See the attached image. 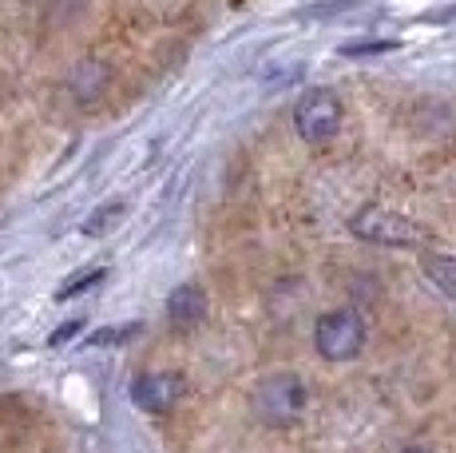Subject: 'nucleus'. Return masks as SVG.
<instances>
[{"mask_svg":"<svg viewBox=\"0 0 456 453\" xmlns=\"http://www.w3.org/2000/svg\"><path fill=\"white\" fill-rule=\"evenodd\" d=\"M305 402H310V390H305V382L290 370L262 378L250 394L254 417H258L262 425H270V430H290L297 417L305 414Z\"/></svg>","mask_w":456,"mask_h":453,"instance_id":"f257e3e1","label":"nucleus"},{"mask_svg":"<svg viewBox=\"0 0 456 453\" xmlns=\"http://www.w3.org/2000/svg\"><path fill=\"white\" fill-rule=\"evenodd\" d=\"M349 231L362 243H373V247H401V251L425 247V243L433 239L420 223L389 211V207H362V211L349 219Z\"/></svg>","mask_w":456,"mask_h":453,"instance_id":"f03ea898","label":"nucleus"},{"mask_svg":"<svg viewBox=\"0 0 456 453\" xmlns=\"http://www.w3.org/2000/svg\"><path fill=\"white\" fill-rule=\"evenodd\" d=\"M314 346L326 362H354L365 350V318L354 307L326 310L314 322Z\"/></svg>","mask_w":456,"mask_h":453,"instance_id":"7ed1b4c3","label":"nucleus"},{"mask_svg":"<svg viewBox=\"0 0 456 453\" xmlns=\"http://www.w3.org/2000/svg\"><path fill=\"white\" fill-rule=\"evenodd\" d=\"M341 119H346V111H341L338 92H330V88H310L294 103V132L314 147L330 144L341 132Z\"/></svg>","mask_w":456,"mask_h":453,"instance_id":"20e7f679","label":"nucleus"},{"mask_svg":"<svg viewBox=\"0 0 456 453\" xmlns=\"http://www.w3.org/2000/svg\"><path fill=\"white\" fill-rule=\"evenodd\" d=\"M187 394V378L183 374H171V370H151V374H139L131 382V402L147 414H171L175 406L183 402Z\"/></svg>","mask_w":456,"mask_h":453,"instance_id":"39448f33","label":"nucleus"},{"mask_svg":"<svg viewBox=\"0 0 456 453\" xmlns=\"http://www.w3.org/2000/svg\"><path fill=\"white\" fill-rule=\"evenodd\" d=\"M167 318H171V326L179 330H195L199 322L207 318V294L199 283H183L171 291V299H167Z\"/></svg>","mask_w":456,"mask_h":453,"instance_id":"423d86ee","label":"nucleus"},{"mask_svg":"<svg viewBox=\"0 0 456 453\" xmlns=\"http://www.w3.org/2000/svg\"><path fill=\"white\" fill-rule=\"evenodd\" d=\"M111 84V68L100 64V60H84V64L72 68L68 76V92H72L76 103H95Z\"/></svg>","mask_w":456,"mask_h":453,"instance_id":"0eeeda50","label":"nucleus"},{"mask_svg":"<svg viewBox=\"0 0 456 453\" xmlns=\"http://www.w3.org/2000/svg\"><path fill=\"white\" fill-rule=\"evenodd\" d=\"M425 278L456 299V255H425Z\"/></svg>","mask_w":456,"mask_h":453,"instance_id":"6e6552de","label":"nucleus"},{"mask_svg":"<svg viewBox=\"0 0 456 453\" xmlns=\"http://www.w3.org/2000/svg\"><path fill=\"white\" fill-rule=\"evenodd\" d=\"M124 215H127L124 203H103V207H95V211L84 219V235H92V239H95V235H108L111 226L124 219Z\"/></svg>","mask_w":456,"mask_h":453,"instance_id":"1a4fd4ad","label":"nucleus"},{"mask_svg":"<svg viewBox=\"0 0 456 453\" xmlns=\"http://www.w3.org/2000/svg\"><path fill=\"white\" fill-rule=\"evenodd\" d=\"M103 278H108V271H103V267H92V271H87V275L68 278V283L56 291V299H60V302H68V299H76V294H84V291H92V286H100Z\"/></svg>","mask_w":456,"mask_h":453,"instance_id":"9d476101","label":"nucleus"},{"mask_svg":"<svg viewBox=\"0 0 456 453\" xmlns=\"http://www.w3.org/2000/svg\"><path fill=\"white\" fill-rule=\"evenodd\" d=\"M135 322H131V326H108V330H100V334H95V338H87V342H92V346H111V342H127V338L131 334H135Z\"/></svg>","mask_w":456,"mask_h":453,"instance_id":"9b49d317","label":"nucleus"},{"mask_svg":"<svg viewBox=\"0 0 456 453\" xmlns=\"http://www.w3.org/2000/svg\"><path fill=\"white\" fill-rule=\"evenodd\" d=\"M393 48H401L397 40H370V45H346L341 52L346 56H365V52H393Z\"/></svg>","mask_w":456,"mask_h":453,"instance_id":"f8f14e48","label":"nucleus"},{"mask_svg":"<svg viewBox=\"0 0 456 453\" xmlns=\"http://www.w3.org/2000/svg\"><path fill=\"white\" fill-rule=\"evenodd\" d=\"M76 330H84V322H80V318L64 322V326H60V330H56V334H52V346H64V342H68V338H72V334H76Z\"/></svg>","mask_w":456,"mask_h":453,"instance_id":"ddd939ff","label":"nucleus"},{"mask_svg":"<svg viewBox=\"0 0 456 453\" xmlns=\"http://www.w3.org/2000/svg\"><path fill=\"white\" fill-rule=\"evenodd\" d=\"M401 453H428V449H420V446H409V449H401Z\"/></svg>","mask_w":456,"mask_h":453,"instance_id":"4468645a","label":"nucleus"}]
</instances>
